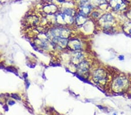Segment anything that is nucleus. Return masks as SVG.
Returning <instances> with one entry per match:
<instances>
[{"label":"nucleus","instance_id":"2","mask_svg":"<svg viewBox=\"0 0 131 115\" xmlns=\"http://www.w3.org/2000/svg\"><path fill=\"white\" fill-rule=\"evenodd\" d=\"M81 14L84 15L90 13V12L92 9V5H91L89 3H88V1H84L83 3H81Z\"/></svg>","mask_w":131,"mask_h":115},{"label":"nucleus","instance_id":"7","mask_svg":"<svg viewBox=\"0 0 131 115\" xmlns=\"http://www.w3.org/2000/svg\"><path fill=\"white\" fill-rule=\"evenodd\" d=\"M77 21L78 23H79L81 24L84 23V22L86 21V18L85 17V15L82 14H79V15L77 16Z\"/></svg>","mask_w":131,"mask_h":115},{"label":"nucleus","instance_id":"5","mask_svg":"<svg viewBox=\"0 0 131 115\" xmlns=\"http://www.w3.org/2000/svg\"><path fill=\"white\" fill-rule=\"evenodd\" d=\"M71 47L73 48V50H79L81 48V45L79 41L78 40L71 41Z\"/></svg>","mask_w":131,"mask_h":115},{"label":"nucleus","instance_id":"11","mask_svg":"<svg viewBox=\"0 0 131 115\" xmlns=\"http://www.w3.org/2000/svg\"><path fill=\"white\" fill-rule=\"evenodd\" d=\"M58 1L60 2V3H62V2H64L65 0H58Z\"/></svg>","mask_w":131,"mask_h":115},{"label":"nucleus","instance_id":"8","mask_svg":"<svg viewBox=\"0 0 131 115\" xmlns=\"http://www.w3.org/2000/svg\"><path fill=\"white\" fill-rule=\"evenodd\" d=\"M12 97H13V98H15V99L19 100V99H20V98H19V96H18V95H16V94H12Z\"/></svg>","mask_w":131,"mask_h":115},{"label":"nucleus","instance_id":"9","mask_svg":"<svg viewBox=\"0 0 131 115\" xmlns=\"http://www.w3.org/2000/svg\"><path fill=\"white\" fill-rule=\"evenodd\" d=\"M9 104L10 105H13L15 104V102H12V101H9Z\"/></svg>","mask_w":131,"mask_h":115},{"label":"nucleus","instance_id":"6","mask_svg":"<svg viewBox=\"0 0 131 115\" xmlns=\"http://www.w3.org/2000/svg\"><path fill=\"white\" fill-rule=\"evenodd\" d=\"M125 81L122 78H118L117 79L115 83V86L116 87H118V88H121L123 87L125 85Z\"/></svg>","mask_w":131,"mask_h":115},{"label":"nucleus","instance_id":"1","mask_svg":"<svg viewBox=\"0 0 131 115\" xmlns=\"http://www.w3.org/2000/svg\"><path fill=\"white\" fill-rule=\"evenodd\" d=\"M105 79V74L104 71L101 69L97 70L93 73V79L96 82H101Z\"/></svg>","mask_w":131,"mask_h":115},{"label":"nucleus","instance_id":"4","mask_svg":"<svg viewBox=\"0 0 131 115\" xmlns=\"http://www.w3.org/2000/svg\"><path fill=\"white\" fill-rule=\"evenodd\" d=\"M78 68L79 70V72L82 73L86 72L89 69V65L86 61H83L79 63Z\"/></svg>","mask_w":131,"mask_h":115},{"label":"nucleus","instance_id":"3","mask_svg":"<svg viewBox=\"0 0 131 115\" xmlns=\"http://www.w3.org/2000/svg\"><path fill=\"white\" fill-rule=\"evenodd\" d=\"M110 5L114 10H119L124 8L125 4L122 0H111Z\"/></svg>","mask_w":131,"mask_h":115},{"label":"nucleus","instance_id":"10","mask_svg":"<svg viewBox=\"0 0 131 115\" xmlns=\"http://www.w3.org/2000/svg\"><path fill=\"white\" fill-rule=\"evenodd\" d=\"M128 31V33H129V34L131 35V28H130V29H129V30Z\"/></svg>","mask_w":131,"mask_h":115}]
</instances>
